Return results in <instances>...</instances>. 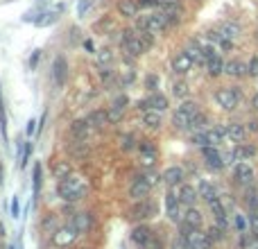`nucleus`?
Listing matches in <instances>:
<instances>
[{
    "instance_id": "1",
    "label": "nucleus",
    "mask_w": 258,
    "mask_h": 249,
    "mask_svg": "<svg viewBox=\"0 0 258 249\" xmlns=\"http://www.w3.org/2000/svg\"><path fill=\"white\" fill-rule=\"evenodd\" d=\"M57 193L63 202H80L86 195V181L82 177H75V174H66V177L59 179Z\"/></svg>"
},
{
    "instance_id": "2",
    "label": "nucleus",
    "mask_w": 258,
    "mask_h": 249,
    "mask_svg": "<svg viewBox=\"0 0 258 249\" xmlns=\"http://www.w3.org/2000/svg\"><path fill=\"white\" fill-rule=\"evenodd\" d=\"M200 113H202L200 104L190 102V100H183V102L177 107L174 116H172V127L177 129V132H186V129L192 127V120H195Z\"/></svg>"
},
{
    "instance_id": "3",
    "label": "nucleus",
    "mask_w": 258,
    "mask_h": 249,
    "mask_svg": "<svg viewBox=\"0 0 258 249\" xmlns=\"http://www.w3.org/2000/svg\"><path fill=\"white\" fill-rule=\"evenodd\" d=\"M132 240L138 249H161V240L156 238V233L145 224H138L132 231Z\"/></svg>"
},
{
    "instance_id": "4",
    "label": "nucleus",
    "mask_w": 258,
    "mask_h": 249,
    "mask_svg": "<svg viewBox=\"0 0 258 249\" xmlns=\"http://www.w3.org/2000/svg\"><path fill=\"white\" fill-rule=\"evenodd\" d=\"M242 93L238 91V86H222V89L215 91V102L224 109V111H233V109L240 104Z\"/></svg>"
},
{
    "instance_id": "5",
    "label": "nucleus",
    "mask_w": 258,
    "mask_h": 249,
    "mask_svg": "<svg viewBox=\"0 0 258 249\" xmlns=\"http://www.w3.org/2000/svg\"><path fill=\"white\" fill-rule=\"evenodd\" d=\"M181 240L186 242V245L195 247V249H211V247H213L209 233H204L202 229H186V227H181Z\"/></svg>"
},
{
    "instance_id": "6",
    "label": "nucleus",
    "mask_w": 258,
    "mask_h": 249,
    "mask_svg": "<svg viewBox=\"0 0 258 249\" xmlns=\"http://www.w3.org/2000/svg\"><path fill=\"white\" fill-rule=\"evenodd\" d=\"M138 27H143V30L152 32V34L168 30V27H170L168 14H165V12H159V14H150V16H143L141 21H138Z\"/></svg>"
},
{
    "instance_id": "7",
    "label": "nucleus",
    "mask_w": 258,
    "mask_h": 249,
    "mask_svg": "<svg viewBox=\"0 0 258 249\" xmlns=\"http://www.w3.org/2000/svg\"><path fill=\"white\" fill-rule=\"evenodd\" d=\"M77 236H80V231H77V227L71 222V224H63V227H59L57 231L52 233V242H54V247L66 249V247H71L73 242L77 240Z\"/></svg>"
},
{
    "instance_id": "8",
    "label": "nucleus",
    "mask_w": 258,
    "mask_h": 249,
    "mask_svg": "<svg viewBox=\"0 0 258 249\" xmlns=\"http://www.w3.org/2000/svg\"><path fill=\"white\" fill-rule=\"evenodd\" d=\"M120 45H122V52H127L129 57H141L143 52H147L145 45H143L141 39H138L136 30H125V32H122Z\"/></svg>"
},
{
    "instance_id": "9",
    "label": "nucleus",
    "mask_w": 258,
    "mask_h": 249,
    "mask_svg": "<svg viewBox=\"0 0 258 249\" xmlns=\"http://www.w3.org/2000/svg\"><path fill=\"white\" fill-rule=\"evenodd\" d=\"M233 179H236L240 186L249 188V186H254V181H256V170L251 168V163H247V161H238V163L233 165Z\"/></svg>"
},
{
    "instance_id": "10",
    "label": "nucleus",
    "mask_w": 258,
    "mask_h": 249,
    "mask_svg": "<svg viewBox=\"0 0 258 249\" xmlns=\"http://www.w3.org/2000/svg\"><path fill=\"white\" fill-rule=\"evenodd\" d=\"M181 200H179V193L174 191V188H170L168 195H165V211H168V218L172 220V222H179L181 224L183 220V213H181Z\"/></svg>"
},
{
    "instance_id": "11",
    "label": "nucleus",
    "mask_w": 258,
    "mask_h": 249,
    "mask_svg": "<svg viewBox=\"0 0 258 249\" xmlns=\"http://www.w3.org/2000/svg\"><path fill=\"white\" fill-rule=\"evenodd\" d=\"M152 183L147 181V177L145 174H141V177H136L134 179V183L129 186V197H132L134 202H145V197L152 193Z\"/></svg>"
},
{
    "instance_id": "12",
    "label": "nucleus",
    "mask_w": 258,
    "mask_h": 249,
    "mask_svg": "<svg viewBox=\"0 0 258 249\" xmlns=\"http://www.w3.org/2000/svg\"><path fill=\"white\" fill-rule=\"evenodd\" d=\"M202 156H204V163H206V168H211V170H215V172H220V170L227 165V161H224V156L220 154V150L218 147H213V145H209V147H202Z\"/></svg>"
},
{
    "instance_id": "13",
    "label": "nucleus",
    "mask_w": 258,
    "mask_h": 249,
    "mask_svg": "<svg viewBox=\"0 0 258 249\" xmlns=\"http://www.w3.org/2000/svg\"><path fill=\"white\" fill-rule=\"evenodd\" d=\"M168 109V98L163 93H152L147 100L138 102V111H165Z\"/></svg>"
},
{
    "instance_id": "14",
    "label": "nucleus",
    "mask_w": 258,
    "mask_h": 249,
    "mask_svg": "<svg viewBox=\"0 0 258 249\" xmlns=\"http://www.w3.org/2000/svg\"><path fill=\"white\" fill-rule=\"evenodd\" d=\"M177 193H179V200H181V204L186 206V209L195 206V202L200 200V191H197L195 186H190V183H181Z\"/></svg>"
},
{
    "instance_id": "15",
    "label": "nucleus",
    "mask_w": 258,
    "mask_h": 249,
    "mask_svg": "<svg viewBox=\"0 0 258 249\" xmlns=\"http://www.w3.org/2000/svg\"><path fill=\"white\" fill-rule=\"evenodd\" d=\"M202 222H204V215H202L200 209H195V206L186 209L183 220H181V227H186V229H202Z\"/></svg>"
},
{
    "instance_id": "16",
    "label": "nucleus",
    "mask_w": 258,
    "mask_h": 249,
    "mask_svg": "<svg viewBox=\"0 0 258 249\" xmlns=\"http://www.w3.org/2000/svg\"><path fill=\"white\" fill-rule=\"evenodd\" d=\"M211 213H213V218H215V224L218 227H222L224 231L229 229V215H227V209H224V204H222V200H215V202H211Z\"/></svg>"
},
{
    "instance_id": "17",
    "label": "nucleus",
    "mask_w": 258,
    "mask_h": 249,
    "mask_svg": "<svg viewBox=\"0 0 258 249\" xmlns=\"http://www.w3.org/2000/svg\"><path fill=\"white\" fill-rule=\"evenodd\" d=\"M192 59L188 57V52L186 50H181V52H177V57L172 59V71H174V75H186L188 71L192 68Z\"/></svg>"
},
{
    "instance_id": "18",
    "label": "nucleus",
    "mask_w": 258,
    "mask_h": 249,
    "mask_svg": "<svg viewBox=\"0 0 258 249\" xmlns=\"http://www.w3.org/2000/svg\"><path fill=\"white\" fill-rule=\"evenodd\" d=\"M52 80H54V84H57V86L66 84V80H68V64H66V59H63V57L54 59V64H52Z\"/></svg>"
},
{
    "instance_id": "19",
    "label": "nucleus",
    "mask_w": 258,
    "mask_h": 249,
    "mask_svg": "<svg viewBox=\"0 0 258 249\" xmlns=\"http://www.w3.org/2000/svg\"><path fill=\"white\" fill-rule=\"evenodd\" d=\"M224 73L229 77H236V80H242V77L249 75V68H247L245 61H238V59H231V61L224 64Z\"/></svg>"
},
{
    "instance_id": "20",
    "label": "nucleus",
    "mask_w": 258,
    "mask_h": 249,
    "mask_svg": "<svg viewBox=\"0 0 258 249\" xmlns=\"http://www.w3.org/2000/svg\"><path fill=\"white\" fill-rule=\"evenodd\" d=\"M163 183L170 188H177L183 183V168H179V165H170L168 170L163 172Z\"/></svg>"
},
{
    "instance_id": "21",
    "label": "nucleus",
    "mask_w": 258,
    "mask_h": 249,
    "mask_svg": "<svg viewBox=\"0 0 258 249\" xmlns=\"http://www.w3.org/2000/svg\"><path fill=\"white\" fill-rule=\"evenodd\" d=\"M224 132H227V138H231L233 143H245L247 138V127L242 122H229L227 127H224Z\"/></svg>"
},
{
    "instance_id": "22",
    "label": "nucleus",
    "mask_w": 258,
    "mask_h": 249,
    "mask_svg": "<svg viewBox=\"0 0 258 249\" xmlns=\"http://www.w3.org/2000/svg\"><path fill=\"white\" fill-rule=\"evenodd\" d=\"M73 224L77 227L80 236H82V233H89V229L93 227V215H91L89 211H82V213H77L75 218H73Z\"/></svg>"
},
{
    "instance_id": "23",
    "label": "nucleus",
    "mask_w": 258,
    "mask_h": 249,
    "mask_svg": "<svg viewBox=\"0 0 258 249\" xmlns=\"http://www.w3.org/2000/svg\"><path fill=\"white\" fill-rule=\"evenodd\" d=\"M197 191H200V197H202V200L209 202V204H211V202H215V200H220V197H218V191H215V186H213L211 181H206V179H202V181L197 183Z\"/></svg>"
},
{
    "instance_id": "24",
    "label": "nucleus",
    "mask_w": 258,
    "mask_h": 249,
    "mask_svg": "<svg viewBox=\"0 0 258 249\" xmlns=\"http://www.w3.org/2000/svg\"><path fill=\"white\" fill-rule=\"evenodd\" d=\"M89 132H91V122L86 120V118H80V120H75L71 125V134L77 138V141H86Z\"/></svg>"
},
{
    "instance_id": "25",
    "label": "nucleus",
    "mask_w": 258,
    "mask_h": 249,
    "mask_svg": "<svg viewBox=\"0 0 258 249\" xmlns=\"http://www.w3.org/2000/svg\"><path fill=\"white\" fill-rule=\"evenodd\" d=\"M86 120L91 122L93 129H104V125H109V113L104 109H95V111H91L86 116Z\"/></svg>"
},
{
    "instance_id": "26",
    "label": "nucleus",
    "mask_w": 258,
    "mask_h": 249,
    "mask_svg": "<svg viewBox=\"0 0 258 249\" xmlns=\"http://www.w3.org/2000/svg\"><path fill=\"white\" fill-rule=\"evenodd\" d=\"M138 9H141L138 7V0H120V3H118V12L125 18H136Z\"/></svg>"
},
{
    "instance_id": "27",
    "label": "nucleus",
    "mask_w": 258,
    "mask_h": 249,
    "mask_svg": "<svg viewBox=\"0 0 258 249\" xmlns=\"http://www.w3.org/2000/svg\"><path fill=\"white\" fill-rule=\"evenodd\" d=\"M206 73H209L211 77H218L224 73V61L220 54H215V57H211L209 61H206Z\"/></svg>"
},
{
    "instance_id": "28",
    "label": "nucleus",
    "mask_w": 258,
    "mask_h": 249,
    "mask_svg": "<svg viewBox=\"0 0 258 249\" xmlns=\"http://www.w3.org/2000/svg\"><path fill=\"white\" fill-rule=\"evenodd\" d=\"M143 125L150 129H161V125H163L161 111H145L143 113Z\"/></svg>"
},
{
    "instance_id": "29",
    "label": "nucleus",
    "mask_w": 258,
    "mask_h": 249,
    "mask_svg": "<svg viewBox=\"0 0 258 249\" xmlns=\"http://www.w3.org/2000/svg\"><path fill=\"white\" fill-rule=\"evenodd\" d=\"M220 34H222L224 39L233 41V39H238V36H240V27H238L236 23H222V27H220Z\"/></svg>"
},
{
    "instance_id": "30",
    "label": "nucleus",
    "mask_w": 258,
    "mask_h": 249,
    "mask_svg": "<svg viewBox=\"0 0 258 249\" xmlns=\"http://www.w3.org/2000/svg\"><path fill=\"white\" fill-rule=\"evenodd\" d=\"M206 136H209V145L218 147L220 143L224 141V136H227V132H224V127H213V129H209V132H206Z\"/></svg>"
},
{
    "instance_id": "31",
    "label": "nucleus",
    "mask_w": 258,
    "mask_h": 249,
    "mask_svg": "<svg viewBox=\"0 0 258 249\" xmlns=\"http://www.w3.org/2000/svg\"><path fill=\"white\" fill-rule=\"evenodd\" d=\"M233 224H236V229H238V233L240 236H247V231H249V218H245L242 213H236L233 215Z\"/></svg>"
},
{
    "instance_id": "32",
    "label": "nucleus",
    "mask_w": 258,
    "mask_h": 249,
    "mask_svg": "<svg viewBox=\"0 0 258 249\" xmlns=\"http://www.w3.org/2000/svg\"><path fill=\"white\" fill-rule=\"evenodd\" d=\"M107 113H109V125H118L122 118H125V109H122V107H113V104L107 109Z\"/></svg>"
},
{
    "instance_id": "33",
    "label": "nucleus",
    "mask_w": 258,
    "mask_h": 249,
    "mask_svg": "<svg viewBox=\"0 0 258 249\" xmlns=\"http://www.w3.org/2000/svg\"><path fill=\"white\" fill-rule=\"evenodd\" d=\"M172 95L174 98H179V100H183L188 95V84L186 82H174L172 84Z\"/></svg>"
},
{
    "instance_id": "34",
    "label": "nucleus",
    "mask_w": 258,
    "mask_h": 249,
    "mask_svg": "<svg viewBox=\"0 0 258 249\" xmlns=\"http://www.w3.org/2000/svg\"><path fill=\"white\" fill-rule=\"evenodd\" d=\"M206 233H209L211 242H220V240H224V229H222V227H218V224H213V227H211Z\"/></svg>"
},
{
    "instance_id": "35",
    "label": "nucleus",
    "mask_w": 258,
    "mask_h": 249,
    "mask_svg": "<svg viewBox=\"0 0 258 249\" xmlns=\"http://www.w3.org/2000/svg\"><path fill=\"white\" fill-rule=\"evenodd\" d=\"M138 163H141L143 170H152L154 168V163H156V154H141Z\"/></svg>"
},
{
    "instance_id": "36",
    "label": "nucleus",
    "mask_w": 258,
    "mask_h": 249,
    "mask_svg": "<svg viewBox=\"0 0 258 249\" xmlns=\"http://www.w3.org/2000/svg\"><path fill=\"white\" fill-rule=\"evenodd\" d=\"M192 143H195V145H200V147H209V136H206L204 129L192 134Z\"/></svg>"
},
{
    "instance_id": "37",
    "label": "nucleus",
    "mask_w": 258,
    "mask_h": 249,
    "mask_svg": "<svg viewBox=\"0 0 258 249\" xmlns=\"http://www.w3.org/2000/svg\"><path fill=\"white\" fill-rule=\"evenodd\" d=\"M111 59H113V54L109 52V50H100V54H98V66H100V68H107L109 64H111Z\"/></svg>"
},
{
    "instance_id": "38",
    "label": "nucleus",
    "mask_w": 258,
    "mask_h": 249,
    "mask_svg": "<svg viewBox=\"0 0 258 249\" xmlns=\"http://www.w3.org/2000/svg\"><path fill=\"white\" fill-rule=\"evenodd\" d=\"M138 150H141V154H156V147L152 145V141H141Z\"/></svg>"
},
{
    "instance_id": "39",
    "label": "nucleus",
    "mask_w": 258,
    "mask_h": 249,
    "mask_svg": "<svg viewBox=\"0 0 258 249\" xmlns=\"http://www.w3.org/2000/svg\"><path fill=\"white\" fill-rule=\"evenodd\" d=\"M145 86L150 89V93H156V89H159V77H156V75H147Z\"/></svg>"
},
{
    "instance_id": "40",
    "label": "nucleus",
    "mask_w": 258,
    "mask_h": 249,
    "mask_svg": "<svg viewBox=\"0 0 258 249\" xmlns=\"http://www.w3.org/2000/svg\"><path fill=\"white\" fill-rule=\"evenodd\" d=\"M249 227H251V231L258 236V209H251L249 211Z\"/></svg>"
},
{
    "instance_id": "41",
    "label": "nucleus",
    "mask_w": 258,
    "mask_h": 249,
    "mask_svg": "<svg viewBox=\"0 0 258 249\" xmlns=\"http://www.w3.org/2000/svg\"><path fill=\"white\" fill-rule=\"evenodd\" d=\"M247 68H249V77H258V54H256V57H251V59H249Z\"/></svg>"
},
{
    "instance_id": "42",
    "label": "nucleus",
    "mask_w": 258,
    "mask_h": 249,
    "mask_svg": "<svg viewBox=\"0 0 258 249\" xmlns=\"http://www.w3.org/2000/svg\"><path fill=\"white\" fill-rule=\"evenodd\" d=\"M141 9H152V7H161V0H138Z\"/></svg>"
},
{
    "instance_id": "43",
    "label": "nucleus",
    "mask_w": 258,
    "mask_h": 249,
    "mask_svg": "<svg viewBox=\"0 0 258 249\" xmlns=\"http://www.w3.org/2000/svg\"><path fill=\"white\" fill-rule=\"evenodd\" d=\"M181 0H161V7L163 9H179Z\"/></svg>"
},
{
    "instance_id": "44",
    "label": "nucleus",
    "mask_w": 258,
    "mask_h": 249,
    "mask_svg": "<svg viewBox=\"0 0 258 249\" xmlns=\"http://www.w3.org/2000/svg\"><path fill=\"white\" fill-rule=\"evenodd\" d=\"M41 188V165H34V193Z\"/></svg>"
},
{
    "instance_id": "45",
    "label": "nucleus",
    "mask_w": 258,
    "mask_h": 249,
    "mask_svg": "<svg viewBox=\"0 0 258 249\" xmlns=\"http://www.w3.org/2000/svg\"><path fill=\"white\" fill-rule=\"evenodd\" d=\"M120 147H122V150H132V147H134V136H129V134H127V136L125 138H120Z\"/></svg>"
},
{
    "instance_id": "46",
    "label": "nucleus",
    "mask_w": 258,
    "mask_h": 249,
    "mask_svg": "<svg viewBox=\"0 0 258 249\" xmlns=\"http://www.w3.org/2000/svg\"><path fill=\"white\" fill-rule=\"evenodd\" d=\"M30 154H32V143H27L25 152H23V159H21V165H25L27 161H30Z\"/></svg>"
},
{
    "instance_id": "47",
    "label": "nucleus",
    "mask_w": 258,
    "mask_h": 249,
    "mask_svg": "<svg viewBox=\"0 0 258 249\" xmlns=\"http://www.w3.org/2000/svg\"><path fill=\"white\" fill-rule=\"evenodd\" d=\"M247 132H258V120L256 118H251V120L247 122Z\"/></svg>"
},
{
    "instance_id": "48",
    "label": "nucleus",
    "mask_w": 258,
    "mask_h": 249,
    "mask_svg": "<svg viewBox=\"0 0 258 249\" xmlns=\"http://www.w3.org/2000/svg\"><path fill=\"white\" fill-rule=\"evenodd\" d=\"M125 104H127V98H125V95H120V98H116L113 107H122V109H125Z\"/></svg>"
},
{
    "instance_id": "49",
    "label": "nucleus",
    "mask_w": 258,
    "mask_h": 249,
    "mask_svg": "<svg viewBox=\"0 0 258 249\" xmlns=\"http://www.w3.org/2000/svg\"><path fill=\"white\" fill-rule=\"evenodd\" d=\"M12 215H14V218H18V200H16V197L12 200Z\"/></svg>"
},
{
    "instance_id": "50",
    "label": "nucleus",
    "mask_w": 258,
    "mask_h": 249,
    "mask_svg": "<svg viewBox=\"0 0 258 249\" xmlns=\"http://www.w3.org/2000/svg\"><path fill=\"white\" fill-rule=\"evenodd\" d=\"M34 132H36V122H34V120H30V122H27V136H32Z\"/></svg>"
},
{
    "instance_id": "51",
    "label": "nucleus",
    "mask_w": 258,
    "mask_h": 249,
    "mask_svg": "<svg viewBox=\"0 0 258 249\" xmlns=\"http://www.w3.org/2000/svg\"><path fill=\"white\" fill-rule=\"evenodd\" d=\"M174 245H177L179 249H195V247H190V245H186V242L181 240V238H179V240H174Z\"/></svg>"
},
{
    "instance_id": "52",
    "label": "nucleus",
    "mask_w": 258,
    "mask_h": 249,
    "mask_svg": "<svg viewBox=\"0 0 258 249\" xmlns=\"http://www.w3.org/2000/svg\"><path fill=\"white\" fill-rule=\"evenodd\" d=\"M251 109H254V111L258 113V91L254 93V98H251Z\"/></svg>"
},
{
    "instance_id": "53",
    "label": "nucleus",
    "mask_w": 258,
    "mask_h": 249,
    "mask_svg": "<svg viewBox=\"0 0 258 249\" xmlns=\"http://www.w3.org/2000/svg\"><path fill=\"white\" fill-rule=\"evenodd\" d=\"M172 249H179V247H177V245H172Z\"/></svg>"
}]
</instances>
